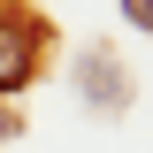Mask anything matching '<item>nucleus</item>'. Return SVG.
Masks as SVG:
<instances>
[{"instance_id":"obj_2","label":"nucleus","mask_w":153,"mask_h":153,"mask_svg":"<svg viewBox=\"0 0 153 153\" xmlns=\"http://www.w3.org/2000/svg\"><path fill=\"white\" fill-rule=\"evenodd\" d=\"M123 8H130V16L146 23V31H153V0H123Z\"/></svg>"},{"instance_id":"obj_1","label":"nucleus","mask_w":153,"mask_h":153,"mask_svg":"<svg viewBox=\"0 0 153 153\" xmlns=\"http://www.w3.org/2000/svg\"><path fill=\"white\" fill-rule=\"evenodd\" d=\"M23 69H31V38H23V23H0V92H16Z\"/></svg>"}]
</instances>
